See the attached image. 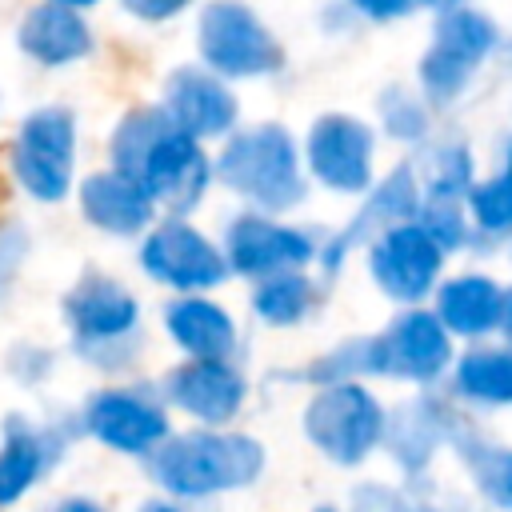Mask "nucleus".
I'll return each instance as SVG.
<instances>
[{
  "label": "nucleus",
  "instance_id": "1",
  "mask_svg": "<svg viewBox=\"0 0 512 512\" xmlns=\"http://www.w3.org/2000/svg\"><path fill=\"white\" fill-rule=\"evenodd\" d=\"M264 448L240 432H188L152 452V476L172 496H212L260 476Z\"/></svg>",
  "mask_w": 512,
  "mask_h": 512
},
{
  "label": "nucleus",
  "instance_id": "2",
  "mask_svg": "<svg viewBox=\"0 0 512 512\" xmlns=\"http://www.w3.org/2000/svg\"><path fill=\"white\" fill-rule=\"evenodd\" d=\"M216 172L232 192H240L264 212H288L304 200L300 156L280 124H256L232 136Z\"/></svg>",
  "mask_w": 512,
  "mask_h": 512
},
{
  "label": "nucleus",
  "instance_id": "3",
  "mask_svg": "<svg viewBox=\"0 0 512 512\" xmlns=\"http://www.w3.org/2000/svg\"><path fill=\"white\" fill-rule=\"evenodd\" d=\"M304 432L328 460L352 468L384 440V408L368 388L352 380L324 384L304 408Z\"/></svg>",
  "mask_w": 512,
  "mask_h": 512
},
{
  "label": "nucleus",
  "instance_id": "4",
  "mask_svg": "<svg viewBox=\"0 0 512 512\" xmlns=\"http://www.w3.org/2000/svg\"><path fill=\"white\" fill-rule=\"evenodd\" d=\"M200 56L216 76H268L280 68V44L240 0H212L200 16Z\"/></svg>",
  "mask_w": 512,
  "mask_h": 512
},
{
  "label": "nucleus",
  "instance_id": "5",
  "mask_svg": "<svg viewBox=\"0 0 512 512\" xmlns=\"http://www.w3.org/2000/svg\"><path fill=\"white\" fill-rule=\"evenodd\" d=\"M76 120L64 108L32 112L12 144V172L36 200H64L72 188Z\"/></svg>",
  "mask_w": 512,
  "mask_h": 512
},
{
  "label": "nucleus",
  "instance_id": "6",
  "mask_svg": "<svg viewBox=\"0 0 512 512\" xmlns=\"http://www.w3.org/2000/svg\"><path fill=\"white\" fill-rule=\"evenodd\" d=\"M496 48V28L472 8H452L436 20L428 56L420 60V80L432 104H448L464 92L480 60Z\"/></svg>",
  "mask_w": 512,
  "mask_h": 512
},
{
  "label": "nucleus",
  "instance_id": "7",
  "mask_svg": "<svg viewBox=\"0 0 512 512\" xmlns=\"http://www.w3.org/2000/svg\"><path fill=\"white\" fill-rule=\"evenodd\" d=\"M128 180H136L152 204H164L172 212H188L204 196L212 168H208V156L200 152V144L192 136H184L180 128H172V120H168L148 140V148L136 160Z\"/></svg>",
  "mask_w": 512,
  "mask_h": 512
},
{
  "label": "nucleus",
  "instance_id": "8",
  "mask_svg": "<svg viewBox=\"0 0 512 512\" xmlns=\"http://www.w3.org/2000/svg\"><path fill=\"white\" fill-rule=\"evenodd\" d=\"M452 360V340L436 312L412 308L372 336V372L400 380H436Z\"/></svg>",
  "mask_w": 512,
  "mask_h": 512
},
{
  "label": "nucleus",
  "instance_id": "9",
  "mask_svg": "<svg viewBox=\"0 0 512 512\" xmlns=\"http://www.w3.org/2000/svg\"><path fill=\"white\" fill-rule=\"evenodd\" d=\"M368 264H372L376 284L392 300L416 304L432 292V284L440 276V264H444V252L432 244V236L416 220H408V224H396V228H388L372 240Z\"/></svg>",
  "mask_w": 512,
  "mask_h": 512
},
{
  "label": "nucleus",
  "instance_id": "10",
  "mask_svg": "<svg viewBox=\"0 0 512 512\" xmlns=\"http://www.w3.org/2000/svg\"><path fill=\"white\" fill-rule=\"evenodd\" d=\"M140 264L156 280H164L172 288H184V292L212 288V284H220L228 276L224 252L216 244H208L184 220H168L156 232H148L144 236V248H140Z\"/></svg>",
  "mask_w": 512,
  "mask_h": 512
},
{
  "label": "nucleus",
  "instance_id": "11",
  "mask_svg": "<svg viewBox=\"0 0 512 512\" xmlns=\"http://www.w3.org/2000/svg\"><path fill=\"white\" fill-rule=\"evenodd\" d=\"M64 312H68V324L76 332V344H84V352L92 356L96 348H112L116 356V344L132 348L128 336L140 320V308L136 300L108 276H96L88 272L64 300ZM120 364V360H116Z\"/></svg>",
  "mask_w": 512,
  "mask_h": 512
},
{
  "label": "nucleus",
  "instance_id": "12",
  "mask_svg": "<svg viewBox=\"0 0 512 512\" xmlns=\"http://www.w3.org/2000/svg\"><path fill=\"white\" fill-rule=\"evenodd\" d=\"M304 152L312 176L336 192H364L372 184V128L352 116H320Z\"/></svg>",
  "mask_w": 512,
  "mask_h": 512
},
{
  "label": "nucleus",
  "instance_id": "13",
  "mask_svg": "<svg viewBox=\"0 0 512 512\" xmlns=\"http://www.w3.org/2000/svg\"><path fill=\"white\" fill-rule=\"evenodd\" d=\"M316 256V244L264 216H240L228 224V268L244 276H276V272H296Z\"/></svg>",
  "mask_w": 512,
  "mask_h": 512
},
{
  "label": "nucleus",
  "instance_id": "14",
  "mask_svg": "<svg viewBox=\"0 0 512 512\" xmlns=\"http://www.w3.org/2000/svg\"><path fill=\"white\" fill-rule=\"evenodd\" d=\"M164 116L184 136H220L236 124V96L208 68H176L164 88Z\"/></svg>",
  "mask_w": 512,
  "mask_h": 512
},
{
  "label": "nucleus",
  "instance_id": "15",
  "mask_svg": "<svg viewBox=\"0 0 512 512\" xmlns=\"http://www.w3.org/2000/svg\"><path fill=\"white\" fill-rule=\"evenodd\" d=\"M84 428L120 452H156L168 440V416L156 400L136 392H100L84 408Z\"/></svg>",
  "mask_w": 512,
  "mask_h": 512
},
{
  "label": "nucleus",
  "instance_id": "16",
  "mask_svg": "<svg viewBox=\"0 0 512 512\" xmlns=\"http://www.w3.org/2000/svg\"><path fill=\"white\" fill-rule=\"evenodd\" d=\"M164 392L176 408L192 412L196 420L224 424L244 400V376L228 360H188L168 372Z\"/></svg>",
  "mask_w": 512,
  "mask_h": 512
},
{
  "label": "nucleus",
  "instance_id": "17",
  "mask_svg": "<svg viewBox=\"0 0 512 512\" xmlns=\"http://www.w3.org/2000/svg\"><path fill=\"white\" fill-rule=\"evenodd\" d=\"M416 208H420L416 176H412V168H396L384 184L372 188V196H368V204L360 208V216H356L340 236H332V244L320 252L324 268H336V264L348 256V248H356V244H364V240L372 244L380 232H388V228H396V224H408V220L416 216Z\"/></svg>",
  "mask_w": 512,
  "mask_h": 512
},
{
  "label": "nucleus",
  "instance_id": "18",
  "mask_svg": "<svg viewBox=\"0 0 512 512\" xmlns=\"http://www.w3.org/2000/svg\"><path fill=\"white\" fill-rule=\"evenodd\" d=\"M80 208L96 228L116 232V236H136L152 220L156 204L148 200V192L136 180H128L120 172H96L80 184Z\"/></svg>",
  "mask_w": 512,
  "mask_h": 512
},
{
  "label": "nucleus",
  "instance_id": "19",
  "mask_svg": "<svg viewBox=\"0 0 512 512\" xmlns=\"http://www.w3.org/2000/svg\"><path fill=\"white\" fill-rule=\"evenodd\" d=\"M164 324L172 340L196 360H228L236 352V328L228 312L204 296H184L164 308Z\"/></svg>",
  "mask_w": 512,
  "mask_h": 512
},
{
  "label": "nucleus",
  "instance_id": "20",
  "mask_svg": "<svg viewBox=\"0 0 512 512\" xmlns=\"http://www.w3.org/2000/svg\"><path fill=\"white\" fill-rule=\"evenodd\" d=\"M16 40L40 64H68V60H80L92 48V32L80 20V12L64 8V4H52V0L24 16Z\"/></svg>",
  "mask_w": 512,
  "mask_h": 512
},
{
  "label": "nucleus",
  "instance_id": "21",
  "mask_svg": "<svg viewBox=\"0 0 512 512\" xmlns=\"http://www.w3.org/2000/svg\"><path fill=\"white\" fill-rule=\"evenodd\" d=\"M504 288L488 276H456L436 292V320L456 336H488L500 324Z\"/></svg>",
  "mask_w": 512,
  "mask_h": 512
},
{
  "label": "nucleus",
  "instance_id": "22",
  "mask_svg": "<svg viewBox=\"0 0 512 512\" xmlns=\"http://www.w3.org/2000/svg\"><path fill=\"white\" fill-rule=\"evenodd\" d=\"M60 452L52 428H32L28 420H8L4 448H0V504H12Z\"/></svg>",
  "mask_w": 512,
  "mask_h": 512
},
{
  "label": "nucleus",
  "instance_id": "23",
  "mask_svg": "<svg viewBox=\"0 0 512 512\" xmlns=\"http://www.w3.org/2000/svg\"><path fill=\"white\" fill-rule=\"evenodd\" d=\"M452 424H456V420H452L444 408H436V404L420 400V404H408V408L396 416V428H392V432H384V436H388L392 456H396L408 472H420V468H424V460H428V456L448 440Z\"/></svg>",
  "mask_w": 512,
  "mask_h": 512
},
{
  "label": "nucleus",
  "instance_id": "24",
  "mask_svg": "<svg viewBox=\"0 0 512 512\" xmlns=\"http://www.w3.org/2000/svg\"><path fill=\"white\" fill-rule=\"evenodd\" d=\"M448 440L456 444V452L464 456L476 488L484 492V500H492L496 508H508L512 512V448H500L492 440H480L476 432L452 424Z\"/></svg>",
  "mask_w": 512,
  "mask_h": 512
},
{
  "label": "nucleus",
  "instance_id": "25",
  "mask_svg": "<svg viewBox=\"0 0 512 512\" xmlns=\"http://www.w3.org/2000/svg\"><path fill=\"white\" fill-rule=\"evenodd\" d=\"M456 388L476 404H512V348H472L456 364Z\"/></svg>",
  "mask_w": 512,
  "mask_h": 512
},
{
  "label": "nucleus",
  "instance_id": "26",
  "mask_svg": "<svg viewBox=\"0 0 512 512\" xmlns=\"http://www.w3.org/2000/svg\"><path fill=\"white\" fill-rule=\"evenodd\" d=\"M252 308L260 320L284 328V324H296L304 320V312L312 308V280L304 272H276V276H264L256 296H252Z\"/></svg>",
  "mask_w": 512,
  "mask_h": 512
},
{
  "label": "nucleus",
  "instance_id": "27",
  "mask_svg": "<svg viewBox=\"0 0 512 512\" xmlns=\"http://www.w3.org/2000/svg\"><path fill=\"white\" fill-rule=\"evenodd\" d=\"M472 188V156L464 144L448 140L428 152V196L432 200H460Z\"/></svg>",
  "mask_w": 512,
  "mask_h": 512
},
{
  "label": "nucleus",
  "instance_id": "28",
  "mask_svg": "<svg viewBox=\"0 0 512 512\" xmlns=\"http://www.w3.org/2000/svg\"><path fill=\"white\" fill-rule=\"evenodd\" d=\"M468 212L484 236H504L512 232V180L500 172L468 192Z\"/></svg>",
  "mask_w": 512,
  "mask_h": 512
},
{
  "label": "nucleus",
  "instance_id": "29",
  "mask_svg": "<svg viewBox=\"0 0 512 512\" xmlns=\"http://www.w3.org/2000/svg\"><path fill=\"white\" fill-rule=\"evenodd\" d=\"M416 224L432 236V244L440 252H452V248H460L468 240V220H464V208L456 200H432V196L420 200Z\"/></svg>",
  "mask_w": 512,
  "mask_h": 512
},
{
  "label": "nucleus",
  "instance_id": "30",
  "mask_svg": "<svg viewBox=\"0 0 512 512\" xmlns=\"http://www.w3.org/2000/svg\"><path fill=\"white\" fill-rule=\"evenodd\" d=\"M380 116H384V128L400 140H420L428 132V112L416 96H408L404 88H388L380 96Z\"/></svg>",
  "mask_w": 512,
  "mask_h": 512
},
{
  "label": "nucleus",
  "instance_id": "31",
  "mask_svg": "<svg viewBox=\"0 0 512 512\" xmlns=\"http://www.w3.org/2000/svg\"><path fill=\"white\" fill-rule=\"evenodd\" d=\"M184 4H188V0H124V8H128L132 16H140V20H168V16H176Z\"/></svg>",
  "mask_w": 512,
  "mask_h": 512
},
{
  "label": "nucleus",
  "instance_id": "32",
  "mask_svg": "<svg viewBox=\"0 0 512 512\" xmlns=\"http://www.w3.org/2000/svg\"><path fill=\"white\" fill-rule=\"evenodd\" d=\"M352 4H356V12H364L372 20H396V16H408V8L416 0H352Z\"/></svg>",
  "mask_w": 512,
  "mask_h": 512
},
{
  "label": "nucleus",
  "instance_id": "33",
  "mask_svg": "<svg viewBox=\"0 0 512 512\" xmlns=\"http://www.w3.org/2000/svg\"><path fill=\"white\" fill-rule=\"evenodd\" d=\"M56 512H104L100 504H92V500H64Z\"/></svg>",
  "mask_w": 512,
  "mask_h": 512
},
{
  "label": "nucleus",
  "instance_id": "34",
  "mask_svg": "<svg viewBox=\"0 0 512 512\" xmlns=\"http://www.w3.org/2000/svg\"><path fill=\"white\" fill-rule=\"evenodd\" d=\"M500 328H504V336H508V344H512V288L504 292V312H500Z\"/></svg>",
  "mask_w": 512,
  "mask_h": 512
},
{
  "label": "nucleus",
  "instance_id": "35",
  "mask_svg": "<svg viewBox=\"0 0 512 512\" xmlns=\"http://www.w3.org/2000/svg\"><path fill=\"white\" fill-rule=\"evenodd\" d=\"M420 4H428V8H440V12H452V8H460L464 0H420Z\"/></svg>",
  "mask_w": 512,
  "mask_h": 512
},
{
  "label": "nucleus",
  "instance_id": "36",
  "mask_svg": "<svg viewBox=\"0 0 512 512\" xmlns=\"http://www.w3.org/2000/svg\"><path fill=\"white\" fill-rule=\"evenodd\" d=\"M52 4H64V8H72V12H80V8H88V4H96V0H52Z\"/></svg>",
  "mask_w": 512,
  "mask_h": 512
},
{
  "label": "nucleus",
  "instance_id": "37",
  "mask_svg": "<svg viewBox=\"0 0 512 512\" xmlns=\"http://www.w3.org/2000/svg\"><path fill=\"white\" fill-rule=\"evenodd\" d=\"M140 512H180V508H176V504H160V500H156V504H144Z\"/></svg>",
  "mask_w": 512,
  "mask_h": 512
},
{
  "label": "nucleus",
  "instance_id": "38",
  "mask_svg": "<svg viewBox=\"0 0 512 512\" xmlns=\"http://www.w3.org/2000/svg\"><path fill=\"white\" fill-rule=\"evenodd\" d=\"M504 176L512 180V144H508V152H504Z\"/></svg>",
  "mask_w": 512,
  "mask_h": 512
},
{
  "label": "nucleus",
  "instance_id": "39",
  "mask_svg": "<svg viewBox=\"0 0 512 512\" xmlns=\"http://www.w3.org/2000/svg\"><path fill=\"white\" fill-rule=\"evenodd\" d=\"M316 512H336V508H316Z\"/></svg>",
  "mask_w": 512,
  "mask_h": 512
}]
</instances>
